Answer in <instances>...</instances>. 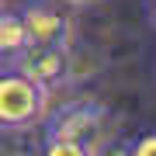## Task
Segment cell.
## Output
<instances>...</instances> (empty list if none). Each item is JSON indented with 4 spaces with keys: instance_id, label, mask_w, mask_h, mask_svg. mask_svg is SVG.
Wrapping results in <instances>:
<instances>
[{
    "instance_id": "cell-1",
    "label": "cell",
    "mask_w": 156,
    "mask_h": 156,
    "mask_svg": "<svg viewBox=\"0 0 156 156\" xmlns=\"http://www.w3.org/2000/svg\"><path fill=\"white\" fill-rule=\"evenodd\" d=\"M45 111H49V90L14 66L0 69V128L7 132L31 128L45 118Z\"/></svg>"
},
{
    "instance_id": "cell-2",
    "label": "cell",
    "mask_w": 156,
    "mask_h": 156,
    "mask_svg": "<svg viewBox=\"0 0 156 156\" xmlns=\"http://www.w3.org/2000/svg\"><path fill=\"white\" fill-rule=\"evenodd\" d=\"M45 135H62V139H76L87 146H97L104 139L108 125V108L94 97H76L59 104L56 111H45Z\"/></svg>"
},
{
    "instance_id": "cell-3",
    "label": "cell",
    "mask_w": 156,
    "mask_h": 156,
    "mask_svg": "<svg viewBox=\"0 0 156 156\" xmlns=\"http://www.w3.org/2000/svg\"><path fill=\"white\" fill-rule=\"evenodd\" d=\"M7 66L21 69L24 76H31L38 87H45L52 94L56 87L69 83L73 76V59H69V45H24Z\"/></svg>"
},
{
    "instance_id": "cell-4",
    "label": "cell",
    "mask_w": 156,
    "mask_h": 156,
    "mask_svg": "<svg viewBox=\"0 0 156 156\" xmlns=\"http://www.w3.org/2000/svg\"><path fill=\"white\" fill-rule=\"evenodd\" d=\"M17 14L24 21V35L31 45H69L73 42V17L49 0H31Z\"/></svg>"
},
{
    "instance_id": "cell-5",
    "label": "cell",
    "mask_w": 156,
    "mask_h": 156,
    "mask_svg": "<svg viewBox=\"0 0 156 156\" xmlns=\"http://www.w3.org/2000/svg\"><path fill=\"white\" fill-rule=\"evenodd\" d=\"M24 45H28V35H24L21 14L0 7V62H11Z\"/></svg>"
},
{
    "instance_id": "cell-6",
    "label": "cell",
    "mask_w": 156,
    "mask_h": 156,
    "mask_svg": "<svg viewBox=\"0 0 156 156\" xmlns=\"http://www.w3.org/2000/svg\"><path fill=\"white\" fill-rule=\"evenodd\" d=\"M90 149H94V146L76 142V139H62V135H45L42 156H90Z\"/></svg>"
},
{
    "instance_id": "cell-7",
    "label": "cell",
    "mask_w": 156,
    "mask_h": 156,
    "mask_svg": "<svg viewBox=\"0 0 156 156\" xmlns=\"http://www.w3.org/2000/svg\"><path fill=\"white\" fill-rule=\"evenodd\" d=\"M90 156H132V139H101Z\"/></svg>"
},
{
    "instance_id": "cell-8",
    "label": "cell",
    "mask_w": 156,
    "mask_h": 156,
    "mask_svg": "<svg viewBox=\"0 0 156 156\" xmlns=\"http://www.w3.org/2000/svg\"><path fill=\"white\" fill-rule=\"evenodd\" d=\"M132 156H156V132H142L132 139Z\"/></svg>"
},
{
    "instance_id": "cell-9",
    "label": "cell",
    "mask_w": 156,
    "mask_h": 156,
    "mask_svg": "<svg viewBox=\"0 0 156 156\" xmlns=\"http://www.w3.org/2000/svg\"><path fill=\"white\" fill-rule=\"evenodd\" d=\"M69 7H87V4H97V0H66Z\"/></svg>"
},
{
    "instance_id": "cell-10",
    "label": "cell",
    "mask_w": 156,
    "mask_h": 156,
    "mask_svg": "<svg viewBox=\"0 0 156 156\" xmlns=\"http://www.w3.org/2000/svg\"><path fill=\"white\" fill-rule=\"evenodd\" d=\"M149 21H153V28H156V0H149Z\"/></svg>"
},
{
    "instance_id": "cell-11",
    "label": "cell",
    "mask_w": 156,
    "mask_h": 156,
    "mask_svg": "<svg viewBox=\"0 0 156 156\" xmlns=\"http://www.w3.org/2000/svg\"><path fill=\"white\" fill-rule=\"evenodd\" d=\"M0 7H4V0H0Z\"/></svg>"
}]
</instances>
